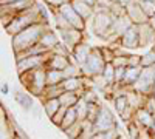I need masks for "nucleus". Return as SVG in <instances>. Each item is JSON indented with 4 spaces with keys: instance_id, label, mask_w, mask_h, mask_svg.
<instances>
[{
    "instance_id": "nucleus-1",
    "label": "nucleus",
    "mask_w": 155,
    "mask_h": 139,
    "mask_svg": "<svg viewBox=\"0 0 155 139\" xmlns=\"http://www.w3.org/2000/svg\"><path fill=\"white\" fill-rule=\"evenodd\" d=\"M48 23L45 22H37L31 27H28L27 30H23L22 33L12 36V49H14L16 56L28 51L30 48H33L34 45H37L41 42L42 36L48 31Z\"/></svg>"
},
{
    "instance_id": "nucleus-2",
    "label": "nucleus",
    "mask_w": 155,
    "mask_h": 139,
    "mask_svg": "<svg viewBox=\"0 0 155 139\" xmlns=\"http://www.w3.org/2000/svg\"><path fill=\"white\" fill-rule=\"evenodd\" d=\"M37 22H44L39 5L36 8L30 9V11H25V12H20V14L14 16V17H12V20L5 27V30L12 37V36L22 33L23 30H27L28 27H31V25H34Z\"/></svg>"
},
{
    "instance_id": "nucleus-3",
    "label": "nucleus",
    "mask_w": 155,
    "mask_h": 139,
    "mask_svg": "<svg viewBox=\"0 0 155 139\" xmlns=\"http://www.w3.org/2000/svg\"><path fill=\"white\" fill-rule=\"evenodd\" d=\"M19 79L22 81V85L31 94H36L41 97L45 93V88H47V68L44 67V68L22 73V74H19Z\"/></svg>"
},
{
    "instance_id": "nucleus-4",
    "label": "nucleus",
    "mask_w": 155,
    "mask_h": 139,
    "mask_svg": "<svg viewBox=\"0 0 155 139\" xmlns=\"http://www.w3.org/2000/svg\"><path fill=\"white\" fill-rule=\"evenodd\" d=\"M115 16L110 11H95V16L92 19V31L96 37L107 40L112 33V27L115 22Z\"/></svg>"
},
{
    "instance_id": "nucleus-5",
    "label": "nucleus",
    "mask_w": 155,
    "mask_h": 139,
    "mask_svg": "<svg viewBox=\"0 0 155 139\" xmlns=\"http://www.w3.org/2000/svg\"><path fill=\"white\" fill-rule=\"evenodd\" d=\"M107 65V62L102 56V51H101V46H93V51L90 53L88 59L84 65H81V71H82V76L84 77H95V76H99L102 74Z\"/></svg>"
},
{
    "instance_id": "nucleus-6",
    "label": "nucleus",
    "mask_w": 155,
    "mask_h": 139,
    "mask_svg": "<svg viewBox=\"0 0 155 139\" xmlns=\"http://www.w3.org/2000/svg\"><path fill=\"white\" fill-rule=\"evenodd\" d=\"M132 90H135L141 94H146V96H153V90H155V65L143 67L140 77L134 84Z\"/></svg>"
},
{
    "instance_id": "nucleus-7",
    "label": "nucleus",
    "mask_w": 155,
    "mask_h": 139,
    "mask_svg": "<svg viewBox=\"0 0 155 139\" xmlns=\"http://www.w3.org/2000/svg\"><path fill=\"white\" fill-rule=\"evenodd\" d=\"M56 9H58L59 14L67 20V23L70 25L71 28H76V30H79V31H85V23L87 22L74 11V8H73L70 0H65V2L61 3Z\"/></svg>"
},
{
    "instance_id": "nucleus-8",
    "label": "nucleus",
    "mask_w": 155,
    "mask_h": 139,
    "mask_svg": "<svg viewBox=\"0 0 155 139\" xmlns=\"http://www.w3.org/2000/svg\"><path fill=\"white\" fill-rule=\"evenodd\" d=\"M51 53L48 54H39V56H25V57H19L17 59V71L19 74L27 73L31 70H37V68H44L47 67V62Z\"/></svg>"
},
{
    "instance_id": "nucleus-9",
    "label": "nucleus",
    "mask_w": 155,
    "mask_h": 139,
    "mask_svg": "<svg viewBox=\"0 0 155 139\" xmlns=\"http://www.w3.org/2000/svg\"><path fill=\"white\" fill-rule=\"evenodd\" d=\"M116 125V121H115V116L113 113L107 108V107H102L101 105V110H99V115L93 124V128H95V133H102V131H107V130H112Z\"/></svg>"
},
{
    "instance_id": "nucleus-10",
    "label": "nucleus",
    "mask_w": 155,
    "mask_h": 139,
    "mask_svg": "<svg viewBox=\"0 0 155 139\" xmlns=\"http://www.w3.org/2000/svg\"><path fill=\"white\" fill-rule=\"evenodd\" d=\"M61 37H62V43L68 48V51L73 53V49L79 45L84 37V31H79L76 28H64V30H58Z\"/></svg>"
},
{
    "instance_id": "nucleus-11",
    "label": "nucleus",
    "mask_w": 155,
    "mask_h": 139,
    "mask_svg": "<svg viewBox=\"0 0 155 139\" xmlns=\"http://www.w3.org/2000/svg\"><path fill=\"white\" fill-rule=\"evenodd\" d=\"M120 45L123 48H127V49H135V48H140V31H138V25H132L120 39Z\"/></svg>"
},
{
    "instance_id": "nucleus-12",
    "label": "nucleus",
    "mask_w": 155,
    "mask_h": 139,
    "mask_svg": "<svg viewBox=\"0 0 155 139\" xmlns=\"http://www.w3.org/2000/svg\"><path fill=\"white\" fill-rule=\"evenodd\" d=\"M126 14L130 17L132 23H135V25H141V23H147L149 22V19L144 14L143 8L140 6L138 0H132V2L126 6Z\"/></svg>"
},
{
    "instance_id": "nucleus-13",
    "label": "nucleus",
    "mask_w": 155,
    "mask_h": 139,
    "mask_svg": "<svg viewBox=\"0 0 155 139\" xmlns=\"http://www.w3.org/2000/svg\"><path fill=\"white\" fill-rule=\"evenodd\" d=\"M138 31H140V46L141 48L155 45V28L149 22L138 25Z\"/></svg>"
},
{
    "instance_id": "nucleus-14",
    "label": "nucleus",
    "mask_w": 155,
    "mask_h": 139,
    "mask_svg": "<svg viewBox=\"0 0 155 139\" xmlns=\"http://www.w3.org/2000/svg\"><path fill=\"white\" fill-rule=\"evenodd\" d=\"M92 51H93V46H92V45H88L87 42H81L79 45H78V46L73 49L71 56L74 57V62L78 64V67H81V65L85 64Z\"/></svg>"
},
{
    "instance_id": "nucleus-15",
    "label": "nucleus",
    "mask_w": 155,
    "mask_h": 139,
    "mask_svg": "<svg viewBox=\"0 0 155 139\" xmlns=\"http://www.w3.org/2000/svg\"><path fill=\"white\" fill-rule=\"evenodd\" d=\"M70 64H71V62H70L68 56L51 53L50 57H48V62H47V67H45V68H50V70H61V71H64Z\"/></svg>"
},
{
    "instance_id": "nucleus-16",
    "label": "nucleus",
    "mask_w": 155,
    "mask_h": 139,
    "mask_svg": "<svg viewBox=\"0 0 155 139\" xmlns=\"http://www.w3.org/2000/svg\"><path fill=\"white\" fill-rule=\"evenodd\" d=\"M70 2H71V5H73L74 11H76L78 14H79L85 22L93 19V16H95V8H93L92 5L85 3L84 0H70Z\"/></svg>"
},
{
    "instance_id": "nucleus-17",
    "label": "nucleus",
    "mask_w": 155,
    "mask_h": 139,
    "mask_svg": "<svg viewBox=\"0 0 155 139\" xmlns=\"http://www.w3.org/2000/svg\"><path fill=\"white\" fill-rule=\"evenodd\" d=\"M141 70H143V67H127L126 68V73H124V77H123V82L120 85L121 87H126V88H132L134 84L140 77Z\"/></svg>"
},
{
    "instance_id": "nucleus-18",
    "label": "nucleus",
    "mask_w": 155,
    "mask_h": 139,
    "mask_svg": "<svg viewBox=\"0 0 155 139\" xmlns=\"http://www.w3.org/2000/svg\"><path fill=\"white\" fill-rule=\"evenodd\" d=\"M140 127H146V128H152L153 124H155V115L149 113L146 108H140L135 115V119H134Z\"/></svg>"
},
{
    "instance_id": "nucleus-19",
    "label": "nucleus",
    "mask_w": 155,
    "mask_h": 139,
    "mask_svg": "<svg viewBox=\"0 0 155 139\" xmlns=\"http://www.w3.org/2000/svg\"><path fill=\"white\" fill-rule=\"evenodd\" d=\"M65 76H64V71L61 70H50L47 68V87H51V85H59L64 82Z\"/></svg>"
},
{
    "instance_id": "nucleus-20",
    "label": "nucleus",
    "mask_w": 155,
    "mask_h": 139,
    "mask_svg": "<svg viewBox=\"0 0 155 139\" xmlns=\"http://www.w3.org/2000/svg\"><path fill=\"white\" fill-rule=\"evenodd\" d=\"M61 107H62V105H61L59 97H56V99H45V100H44V110H45L47 116H48L50 119L59 111Z\"/></svg>"
},
{
    "instance_id": "nucleus-21",
    "label": "nucleus",
    "mask_w": 155,
    "mask_h": 139,
    "mask_svg": "<svg viewBox=\"0 0 155 139\" xmlns=\"http://www.w3.org/2000/svg\"><path fill=\"white\" fill-rule=\"evenodd\" d=\"M41 45H44L48 51H53V49L58 46V37H56V34L51 31V30H48L44 36H42V39H41V42H39Z\"/></svg>"
},
{
    "instance_id": "nucleus-22",
    "label": "nucleus",
    "mask_w": 155,
    "mask_h": 139,
    "mask_svg": "<svg viewBox=\"0 0 155 139\" xmlns=\"http://www.w3.org/2000/svg\"><path fill=\"white\" fill-rule=\"evenodd\" d=\"M79 97H81V96L78 94V93H74V91H65L64 94H61L59 100H61V105H62V107L70 108V107H74V105L78 104Z\"/></svg>"
},
{
    "instance_id": "nucleus-23",
    "label": "nucleus",
    "mask_w": 155,
    "mask_h": 139,
    "mask_svg": "<svg viewBox=\"0 0 155 139\" xmlns=\"http://www.w3.org/2000/svg\"><path fill=\"white\" fill-rule=\"evenodd\" d=\"M14 99H16V102L19 104V107H22L23 110H27V111H28V110L33 108V97H31L30 94L17 91L16 96H14Z\"/></svg>"
},
{
    "instance_id": "nucleus-24",
    "label": "nucleus",
    "mask_w": 155,
    "mask_h": 139,
    "mask_svg": "<svg viewBox=\"0 0 155 139\" xmlns=\"http://www.w3.org/2000/svg\"><path fill=\"white\" fill-rule=\"evenodd\" d=\"M78 121V115H76V110H74V107H70L68 110H67V113H65V118H64V121H62V125H61V128L65 131L68 127H71L73 124H76Z\"/></svg>"
},
{
    "instance_id": "nucleus-25",
    "label": "nucleus",
    "mask_w": 155,
    "mask_h": 139,
    "mask_svg": "<svg viewBox=\"0 0 155 139\" xmlns=\"http://www.w3.org/2000/svg\"><path fill=\"white\" fill-rule=\"evenodd\" d=\"M74 110H76L78 119H79L81 122H82V121H87V116H88V104L85 102L82 97H79L78 104L74 105Z\"/></svg>"
},
{
    "instance_id": "nucleus-26",
    "label": "nucleus",
    "mask_w": 155,
    "mask_h": 139,
    "mask_svg": "<svg viewBox=\"0 0 155 139\" xmlns=\"http://www.w3.org/2000/svg\"><path fill=\"white\" fill-rule=\"evenodd\" d=\"M102 77H104V81L107 82L109 87L115 85V67L112 65V62H109V64L106 65L104 71H102Z\"/></svg>"
},
{
    "instance_id": "nucleus-27",
    "label": "nucleus",
    "mask_w": 155,
    "mask_h": 139,
    "mask_svg": "<svg viewBox=\"0 0 155 139\" xmlns=\"http://www.w3.org/2000/svg\"><path fill=\"white\" fill-rule=\"evenodd\" d=\"M138 3H140L141 8H143L147 19L155 16V0H138Z\"/></svg>"
},
{
    "instance_id": "nucleus-28",
    "label": "nucleus",
    "mask_w": 155,
    "mask_h": 139,
    "mask_svg": "<svg viewBox=\"0 0 155 139\" xmlns=\"http://www.w3.org/2000/svg\"><path fill=\"white\" fill-rule=\"evenodd\" d=\"M65 134L68 136V139H78L82 134V122L78 121L76 124H73L71 127H68L65 130Z\"/></svg>"
},
{
    "instance_id": "nucleus-29",
    "label": "nucleus",
    "mask_w": 155,
    "mask_h": 139,
    "mask_svg": "<svg viewBox=\"0 0 155 139\" xmlns=\"http://www.w3.org/2000/svg\"><path fill=\"white\" fill-rule=\"evenodd\" d=\"M112 100H113V107H115L116 111H118V115H121V113L127 108V105H129V100H127V96L126 94L118 96V97H115Z\"/></svg>"
},
{
    "instance_id": "nucleus-30",
    "label": "nucleus",
    "mask_w": 155,
    "mask_h": 139,
    "mask_svg": "<svg viewBox=\"0 0 155 139\" xmlns=\"http://www.w3.org/2000/svg\"><path fill=\"white\" fill-rule=\"evenodd\" d=\"M81 97L87 104H96L98 102V94L93 91V88H85V90L82 91V94H81Z\"/></svg>"
},
{
    "instance_id": "nucleus-31",
    "label": "nucleus",
    "mask_w": 155,
    "mask_h": 139,
    "mask_svg": "<svg viewBox=\"0 0 155 139\" xmlns=\"http://www.w3.org/2000/svg\"><path fill=\"white\" fill-rule=\"evenodd\" d=\"M152 65H155V48L146 53L144 56H141V67H152Z\"/></svg>"
},
{
    "instance_id": "nucleus-32",
    "label": "nucleus",
    "mask_w": 155,
    "mask_h": 139,
    "mask_svg": "<svg viewBox=\"0 0 155 139\" xmlns=\"http://www.w3.org/2000/svg\"><path fill=\"white\" fill-rule=\"evenodd\" d=\"M67 107H61L59 108V111L56 113V115L53 116V118H51V122H53V124H56L58 125V127H61V125H62V121H64V118H65V113H67Z\"/></svg>"
},
{
    "instance_id": "nucleus-33",
    "label": "nucleus",
    "mask_w": 155,
    "mask_h": 139,
    "mask_svg": "<svg viewBox=\"0 0 155 139\" xmlns=\"http://www.w3.org/2000/svg\"><path fill=\"white\" fill-rule=\"evenodd\" d=\"M112 65L115 68H118V67H129V54L127 56H115V59L112 60Z\"/></svg>"
},
{
    "instance_id": "nucleus-34",
    "label": "nucleus",
    "mask_w": 155,
    "mask_h": 139,
    "mask_svg": "<svg viewBox=\"0 0 155 139\" xmlns=\"http://www.w3.org/2000/svg\"><path fill=\"white\" fill-rule=\"evenodd\" d=\"M138 139H155V134H153L152 128L140 127V137Z\"/></svg>"
},
{
    "instance_id": "nucleus-35",
    "label": "nucleus",
    "mask_w": 155,
    "mask_h": 139,
    "mask_svg": "<svg viewBox=\"0 0 155 139\" xmlns=\"http://www.w3.org/2000/svg\"><path fill=\"white\" fill-rule=\"evenodd\" d=\"M129 67H141V56L129 54Z\"/></svg>"
},
{
    "instance_id": "nucleus-36",
    "label": "nucleus",
    "mask_w": 155,
    "mask_h": 139,
    "mask_svg": "<svg viewBox=\"0 0 155 139\" xmlns=\"http://www.w3.org/2000/svg\"><path fill=\"white\" fill-rule=\"evenodd\" d=\"M19 0H0V3L2 5H11V3H16Z\"/></svg>"
},
{
    "instance_id": "nucleus-37",
    "label": "nucleus",
    "mask_w": 155,
    "mask_h": 139,
    "mask_svg": "<svg viewBox=\"0 0 155 139\" xmlns=\"http://www.w3.org/2000/svg\"><path fill=\"white\" fill-rule=\"evenodd\" d=\"M2 93H3V94H6V93H8V85H6L5 82L2 84Z\"/></svg>"
},
{
    "instance_id": "nucleus-38",
    "label": "nucleus",
    "mask_w": 155,
    "mask_h": 139,
    "mask_svg": "<svg viewBox=\"0 0 155 139\" xmlns=\"http://www.w3.org/2000/svg\"><path fill=\"white\" fill-rule=\"evenodd\" d=\"M149 23H150V25H152V27H153V28H155V16H153V17H150V19H149Z\"/></svg>"
},
{
    "instance_id": "nucleus-39",
    "label": "nucleus",
    "mask_w": 155,
    "mask_h": 139,
    "mask_svg": "<svg viewBox=\"0 0 155 139\" xmlns=\"http://www.w3.org/2000/svg\"><path fill=\"white\" fill-rule=\"evenodd\" d=\"M14 139H22V137H20V136H17V134H16V137H14Z\"/></svg>"
},
{
    "instance_id": "nucleus-40",
    "label": "nucleus",
    "mask_w": 155,
    "mask_h": 139,
    "mask_svg": "<svg viewBox=\"0 0 155 139\" xmlns=\"http://www.w3.org/2000/svg\"><path fill=\"white\" fill-rule=\"evenodd\" d=\"M110 2H118V0H110Z\"/></svg>"
}]
</instances>
